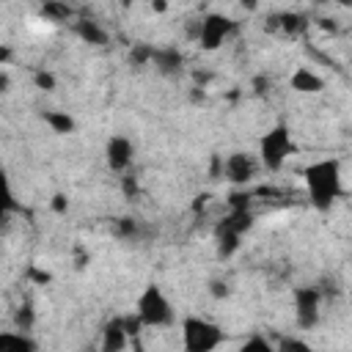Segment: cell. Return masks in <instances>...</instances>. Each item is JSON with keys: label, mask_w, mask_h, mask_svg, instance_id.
<instances>
[{"label": "cell", "mask_w": 352, "mask_h": 352, "mask_svg": "<svg viewBox=\"0 0 352 352\" xmlns=\"http://www.w3.org/2000/svg\"><path fill=\"white\" fill-rule=\"evenodd\" d=\"M305 179L311 184V192H314L316 204H330L333 195L338 192V168H336V162H322V165L311 168Z\"/></svg>", "instance_id": "1"}, {"label": "cell", "mask_w": 352, "mask_h": 352, "mask_svg": "<svg viewBox=\"0 0 352 352\" xmlns=\"http://www.w3.org/2000/svg\"><path fill=\"white\" fill-rule=\"evenodd\" d=\"M187 330H184V336H187V346L190 349H209V346H214L217 344V327H212V324H206V322H201V319H190L187 324H184Z\"/></svg>", "instance_id": "2"}, {"label": "cell", "mask_w": 352, "mask_h": 352, "mask_svg": "<svg viewBox=\"0 0 352 352\" xmlns=\"http://www.w3.org/2000/svg\"><path fill=\"white\" fill-rule=\"evenodd\" d=\"M143 319L148 324H162L170 319V311H168V302L162 300V294L157 289H148V294L143 297V308H140Z\"/></svg>", "instance_id": "3"}, {"label": "cell", "mask_w": 352, "mask_h": 352, "mask_svg": "<svg viewBox=\"0 0 352 352\" xmlns=\"http://www.w3.org/2000/svg\"><path fill=\"white\" fill-rule=\"evenodd\" d=\"M226 28H228V19H223V16H212V19L206 22V30H204V41H206V47H214V44L223 38Z\"/></svg>", "instance_id": "4"}, {"label": "cell", "mask_w": 352, "mask_h": 352, "mask_svg": "<svg viewBox=\"0 0 352 352\" xmlns=\"http://www.w3.org/2000/svg\"><path fill=\"white\" fill-rule=\"evenodd\" d=\"M231 179L234 182H245V179H250V165H248V160H242V157H234L231 160Z\"/></svg>", "instance_id": "5"}]
</instances>
